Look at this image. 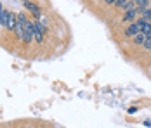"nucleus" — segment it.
<instances>
[{
  "label": "nucleus",
  "instance_id": "nucleus-12",
  "mask_svg": "<svg viewBox=\"0 0 151 128\" xmlns=\"http://www.w3.org/2000/svg\"><path fill=\"white\" fill-rule=\"evenodd\" d=\"M21 2H30V0H21Z\"/></svg>",
  "mask_w": 151,
  "mask_h": 128
},
{
  "label": "nucleus",
  "instance_id": "nucleus-1",
  "mask_svg": "<svg viewBox=\"0 0 151 128\" xmlns=\"http://www.w3.org/2000/svg\"><path fill=\"white\" fill-rule=\"evenodd\" d=\"M33 23L31 21H28L26 23V26H24V29H23V35H21V40L24 43H30L31 40H33Z\"/></svg>",
  "mask_w": 151,
  "mask_h": 128
},
{
  "label": "nucleus",
  "instance_id": "nucleus-7",
  "mask_svg": "<svg viewBox=\"0 0 151 128\" xmlns=\"http://www.w3.org/2000/svg\"><path fill=\"white\" fill-rule=\"evenodd\" d=\"M16 23H17V17H16L14 14H11V12H9V17H7V28L14 29L16 28Z\"/></svg>",
  "mask_w": 151,
  "mask_h": 128
},
{
  "label": "nucleus",
  "instance_id": "nucleus-14",
  "mask_svg": "<svg viewBox=\"0 0 151 128\" xmlns=\"http://www.w3.org/2000/svg\"><path fill=\"white\" fill-rule=\"evenodd\" d=\"M130 2H136V0H130Z\"/></svg>",
  "mask_w": 151,
  "mask_h": 128
},
{
  "label": "nucleus",
  "instance_id": "nucleus-5",
  "mask_svg": "<svg viewBox=\"0 0 151 128\" xmlns=\"http://www.w3.org/2000/svg\"><path fill=\"white\" fill-rule=\"evenodd\" d=\"M132 42H134V45H142L146 42V35L144 33H137V35L132 36Z\"/></svg>",
  "mask_w": 151,
  "mask_h": 128
},
{
  "label": "nucleus",
  "instance_id": "nucleus-11",
  "mask_svg": "<svg viewBox=\"0 0 151 128\" xmlns=\"http://www.w3.org/2000/svg\"><path fill=\"white\" fill-rule=\"evenodd\" d=\"M106 4H109V5H111V4H115V2H116V0H104Z\"/></svg>",
  "mask_w": 151,
  "mask_h": 128
},
{
  "label": "nucleus",
  "instance_id": "nucleus-9",
  "mask_svg": "<svg viewBox=\"0 0 151 128\" xmlns=\"http://www.w3.org/2000/svg\"><path fill=\"white\" fill-rule=\"evenodd\" d=\"M141 19H144V21H146V23H151V9H146V11H142V12H141Z\"/></svg>",
  "mask_w": 151,
  "mask_h": 128
},
{
  "label": "nucleus",
  "instance_id": "nucleus-2",
  "mask_svg": "<svg viewBox=\"0 0 151 128\" xmlns=\"http://www.w3.org/2000/svg\"><path fill=\"white\" fill-rule=\"evenodd\" d=\"M33 38H35V42L37 43H42V40H44V26L40 24V23H33Z\"/></svg>",
  "mask_w": 151,
  "mask_h": 128
},
{
  "label": "nucleus",
  "instance_id": "nucleus-6",
  "mask_svg": "<svg viewBox=\"0 0 151 128\" xmlns=\"http://www.w3.org/2000/svg\"><path fill=\"white\" fill-rule=\"evenodd\" d=\"M137 33H139V29H137L136 23H132V24H130L129 28L125 29V36H130V38H132L134 35H137Z\"/></svg>",
  "mask_w": 151,
  "mask_h": 128
},
{
  "label": "nucleus",
  "instance_id": "nucleus-8",
  "mask_svg": "<svg viewBox=\"0 0 151 128\" xmlns=\"http://www.w3.org/2000/svg\"><path fill=\"white\" fill-rule=\"evenodd\" d=\"M7 17H9V12L7 11H0V26H7Z\"/></svg>",
  "mask_w": 151,
  "mask_h": 128
},
{
  "label": "nucleus",
  "instance_id": "nucleus-15",
  "mask_svg": "<svg viewBox=\"0 0 151 128\" xmlns=\"http://www.w3.org/2000/svg\"><path fill=\"white\" fill-rule=\"evenodd\" d=\"M150 24H151V23H150Z\"/></svg>",
  "mask_w": 151,
  "mask_h": 128
},
{
  "label": "nucleus",
  "instance_id": "nucleus-3",
  "mask_svg": "<svg viewBox=\"0 0 151 128\" xmlns=\"http://www.w3.org/2000/svg\"><path fill=\"white\" fill-rule=\"evenodd\" d=\"M139 16V11L137 9H130V11H125V16H123V21L127 23H136V17Z\"/></svg>",
  "mask_w": 151,
  "mask_h": 128
},
{
  "label": "nucleus",
  "instance_id": "nucleus-13",
  "mask_svg": "<svg viewBox=\"0 0 151 128\" xmlns=\"http://www.w3.org/2000/svg\"><path fill=\"white\" fill-rule=\"evenodd\" d=\"M150 9H151V0H150Z\"/></svg>",
  "mask_w": 151,
  "mask_h": 128
},
{
  "label": "nucleus",
  "instance_id": "nucleus-4",
  "mask_svg": "<svg viewBox=\"0 0 151 128\" xmlns=\"http://www.w3.org/2000/svg\"><path fill=\"white\" fill-rule=\"evenodd\" d=\"M24 7H26L30 12H33L37 19H40V17H42V16H40V9H38V5H37V4H33V2H24Z\"/></svg>",
  "mask_w": 151,
  "mask_h": 128
},
{
  "label": "nucleus",
  "instance_id": "nucleus-10",
  "mask_svg": "<svg viewBox=\"0 0 151 128\" xmlns=\"http://www.w3.org/2000/svg\"><path fill=\"white\" fill-rule=\"evenodd\" d=\"M142 47H144L146 50H151V38H146V42L142 43Z\"/></svg>",
  "mask_w": 151,
  "mask_h": 128
}]
</instances>
